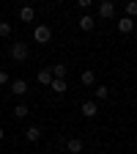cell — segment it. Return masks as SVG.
I'll use <instances>...</instances> for the list:
<instances>
[{
	"label": "cell",
	"mask_w": 137,
	"mask_h": 154,
	"mask_svg": "<svg viewBox=\"0 0 137 154\" xmlns=\"http://www.w3.org/2000/svg\"><path fill=\"white\" fill-rule=\"evenodd\" d=\"M49 72H52V77H58V80H66V72H69V66H63V63H55V66H49Z\"/></svg>",
	"instance_id": "obj_11"
},
{
	"label": "cell",
	"mask_w": 137,
	"mask_h": 154,
	"mask_svg": "<svg viewBox=\"0 0 137 154\" xmlns=\"http://www.w3.org/2000/svg\"><path fill=\"white\" fill-rule=\"evenodd\" d=\"M93 94H96V99H107V96H110V88L107 85H96Z\"/></svg>",
	"instance_id": "obj_17"
},
{
	"label": "cell",
	"mask_w": 137,
	"mask_h": 154,
	"mask_svg": "<svg viewBox=\"0 0 137 154\" xmlns=\"http://www.w3.org/2000/svg\"><path fill=\"white\" fill-rule=\"evenodd\" d=\"M11 154H19V151H11Z\"/></svg>",
	"instance_id": "obj_22"
},
{
	"label": "cell",
	"mask_w": 137,
	"mask_h": 154,
	"mask_svg": "<svg viewBox=\"0 0 137 154\" xmlns=\"http://www.w3.org/2000/svg\"><path fill=\"white\" fill-rule=\"evenodd\" d=\"M11 94H14V96H25V94H28V83H25V80H14V83H11Z\"/></svg>",
	"instance_id": "obj_7"
},
{
	"label": "cell",
	"mask_w": 137,
	"mask_h": 154,
	"mask_svg": "<svg viewBox=\"0 0 137 154\" xmlns=\"http://www.w3.org/2000/svg\"><path fill=\"white\" fill-rule=\"evenodd\" d=\"M61 3H63V0H61Z\"/></svg>",
	"instance_id": "obj_23"
},
{
	"label": "cell",
	"mask_w": 137,
	"mask_h": 154,
	"mask_svg": "<svg viewBox=\"0 0 137 154\" xmlns=\"http://www.w3.org/2000/svg\"><path fill=\"white\" fill-rule=\"evenodd\" d=\"M126 17H137V0H126Z\"/></svg>",
	"instance_id": "obj_16"
},
{
	"label": "cell",
	"mask_w": 137,
	"mask_h": 154,
	"mask_svg": "<svg viewBox=\"0 0 137 154\" xmlns=\"http://www.w3.org/2000/svg\"><path fill=\"white\" fill-rule=\"evenodd\" d=\"M66 149H69V154H82V138H69Z\"/></svg>",
	"instance_id": "obj_6"
},
{
	"label": "cell",
	"mask_w": 137,
	"mask_h": 154,
	"mask_svg": "<svg viewBox=\"0 0 137 154\" xmlns=\"http://www.w3.org/2000/svg\"><path fill=\"white\" fill-rule=\"evenodd\" d=\"M99 17L102 19H112L115 17V3H112V0H102V3H99Z\"/></svg>",
	"instance_id": "obj_3"
},
{
	"label": "cell",
	"mask_w": 137,
	"mask_h": 154,
	"mask_svg": "<svg viewBox=\"0 0 137 154\" xmlns=\"http://www.w3.org/2000/svg\"><path fill=\"white\" fill-rule=\"evenodd\" d=\"M0 140H3V127H0Z\"/></svg>",
	"instance_id": "obj_21"
},
{
	"label": "cell",
	"mask_w": 137,
	"mask_h": 154,
	"mask_svg": "<svg viewBox=\"0 0 137 154\" xmlns=\"http://www.w3.org/2000/svg\"><path fill=\"white\" fill-rule=\"evenodd\" d=\"M38 83H41V85H49L52 83V72L49 69H41V72H38Z\"/></svg>",
	"instance_id": "obj_14"
},
{
	"label": "cell",
	"mask_w": 137,
	"mask_h": 154,
	"mask_svg": "<svg viewBox=\"0 0 137 154\" xmlns=\"http://www.w3.org/2000/svg\"><path fill=\"white\" fill-rule=\"evenodd\" d=\"M11 36V25L8 22H0V38H8Z\"/></svg>",
	"instance_id": "obj_18"
},
{
	"label": "cell",
	"mask_w": 137,
	"mask_h": 154,
	"mask_svg": "<svg viewBox=\"0 0 137 154\" xmlns=\"http://www.w3.org/2000/svg\"><path fill=\"white\" fill-rule=\"evenodd\" d=\"M19 19H22V22H33V19H36L33 6H22V8H19Z\"/></svg>",
	"instance_id": "obj_10"
},
{
	"label": "cell",
	"mask_w": 137,
	"mask_h": 154,
	"mask_svg": "<svg viewBox=\"0 0 137 154\" xmlns=\"http://www.w3.org/2000/svg\"><path fill=\"white\" fill-rule=\"evenodd\" d=\"M25 138L30 143H38V140H41V127H28L25 129Z\"/></svg>",
	"instance_id": "obj_9"
},
{
	"label": "cell",
	"mask_w": 137,
	"mask_h": 154,
	"mask_svg": "<svg viewBox=\"0 0 137 154\" xmlns=\"http://www.w3.org/2000/svg\"><path fill=\"white\" fill-rule=\"evenodd\" d=\"M0 85H8V74H6L3 69H0Z\"/></svg>",
	"instance_id": "obj_20"
},
{
	"label": "cell",
	"mask_w": 137,
	"mask_h": 154,
	"mask_svg": "<svg viewBox=\"0 0 137 154\" xmlns=\"http://www.w3.org/2000/svg\"><path fill=\"white\" fill-rule=\"evenodd\" d=\"M132 30H134V19L124 14V17L118 19V33H132Z\"/></svg>",
	"instance_id": "obj_4"
},
{
	"label": "cell",
	"mask_w": 137,
	"mask_h": 154,
	"mask_svg": "<svg viewBox=\"0 0 137 154\" xmlns=\"http://www.w3.org/2000/svg\"><path fill=\"white\" fill-rule=\"evenodd\" d=\"M49 88H52L55 94H66V91H69L66 80H58V77H52V83H49Z\"/></svg>",
	"instance_id": "obj_12"
},
{
	"label": "cell",
	"mask_w": 137,
	"mask_h": 154,
	"mask_svg": "<svg viewBox=\"0 0 137 154\" xmlns=\"http://www.w3.org/2000/svg\"><path fill=\"white\" fill-rule=\"evenodd\" d=\"M28 55H30V50H28V44H25V42L11 44V58H14V61H28Z\"/></svg>",
	"instance_id": "obj_2"
},
{
	"label": "cell",
	"mask_w": 137,
	"mask_h": 154,
	"mask_svg": "<svg viewBox=\"0 0 137 154\" xmlns=\"http://www.w3.org/2000/svg\"><path fill=\"white\" fill-rule=\"evenodd\" d=\"M82 116L85 119H96V113H99V107H96V102H82Z\"/></svg>",
	"instance_id": "obj_8"
},
{
	"label": "cell",
	"mask_w": 137,
	"mask_h": 154,
	"mask_svg": "<svg viewBox=\"0 0 137 154\" xmlns=\"http://www.w3.org/2000/svg\"><path fill=\"white\" fill-rule=\"evenodd\" d=\"M49 38H52L49 25H36V28H33V42H36V44H49Z\"/></svg>",
	"instance_id": "obj_1"
},
{
	"label": "cell",
	"mask_w": 137,
	"mask_h": 154,
	"mask_svg": "<svg viewBox=\"0 0 137 154\" xmlns=\"http://www.w3.org/2000/svg\"><path fill=\"white\" fill-rule=\"evenodd\" d=\"M77 6H80V8H91L93 0H77Z\"/></svg>",
	"instance_id": "obj_19"
},
{
	"label": "cell",
	"mask_w": 137,
	"mask_h": 154,
	"mask_svg": "<svg viewBox=\"0 0 137 154\" xmlns=\"http://www.w3.org/2000/svg\"><path fill=\"white\" fill-rule=\"evenodd\" d=\"M93 28H96V19H93L91 14H82V17H80V30H85V33H91Z\"/></svg>",
	"instance_id": "obj_5"
},
{
	"label": "cell",
	"mask_w": 137,
	"mask_h": 154,
	"mask_svg": "<svg viewBox=\"0 0 137 154\" xmlns=\"http://www.w3.org/2000/svg\"><path fill=\"white\" fill-rule=\"evenodd\" d=\"M28 113H30V107H28V105H16V107H14V119H25Z\"/></svg>",
	"instance_id": "obj_15"
},
{
	"label": "cell",
	"mask_w": 137,
	"mask_h": 154,
	"mask_svg": "<svg viewBox=\"0 0 137 154\" xmlns=\"http://www.w3.org/2000/svg\"><path fill=\"white\" fill-rule=\"evenodd\" d=\"M61 154H63V151H61Z\"/></svg>",
	"instance_id": "obj_24"
},
{
	"label": "cell",
	"mask_w": 137,
	"mask_h": 154,
	"mask_svg": "<svg viewBox=\"0 0 137 154\" xmlns=\"http://www.w3.org/2000/svg\"><path fill=\"white\" fill-rule=\"evenodd\" d=\"M80 83H82V85H93V83H96V72H93V69H85V72L80 74Z\"/></svg>",
	"instance_id": "obj_13"
}]
</instances>
